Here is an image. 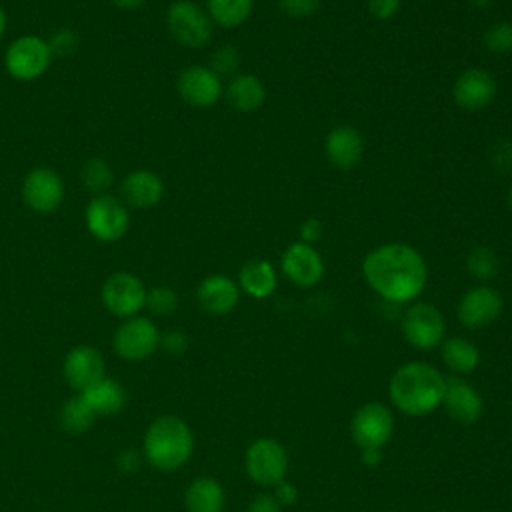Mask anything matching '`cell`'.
Returning <instances> with one entry per match:
<instances>
[{
    "instance_id": "1",
    "label": "cell",
    "mask_w": 512,
    "mask_h": 512,
    "mask_svg": "<svg viewBox=\"0 0 512 512\" xmlns=\"http://www.w3.org/2000/svg\"><path fill=\"white\" fill-rule=\"evenodd\" d=\"M366 284L390 304L416 300L426 288L428 266L410 244L388 242L370 250L362 262Z\"/></svg>"
},
{
    "instance_id": "2",
    "label": "cell",
    "mask_w": 512,
    "mask_h": 512,
    "mask_svg": "<svg viewBox=\"0 0 512 512\" xmlns=\"http://www.w3.org/2000/svg\"><path fill=\"white\" fill-rule=\"evenodd\" d=\"M446 378L428 362H406L390 378L388 396L408 416H424L442 404Z\"/></svg>"
},
{
    "instance_id": "3",
    "label": "cell",
    "mask_w": 512,
    "mask_h": 512,
    "mask_svg": "<svg viewBox=\"0 0 512 512\" xmlns=\"http://www.w3.org/2000/svg\"><path fill=\"white\" fill-rule=\"evenodd\" d=\"M194 450V436L190 426L172 414L158 416L144 434V456L156 470L182 468Z\"/></svg>"
},
{
    "instance_id": "4",
    "label": "cell",
    "mask_w": 512,
    "mask_h": 512,
    "mask_svg": "<svg viewBox=\"0 0 512 512\" xmlns=\"http://www.w3.org/2000/svg\"><path fill=\"white\" fill-rule=\"evenodd\" d=\"M52 52L46 38L36 34L18 36L4 54L6 72L20 82H32L44 76L52 64Z\"/></svg>"
},
{
    "instance_id": "5",
    "label": "cell",
    "mask_w": 512,
    "mask_h": 512,
    "mask_svg": "<svg viewBox=\"0 0 512 512\" xmlns=\"http://www.w3.org/2000/svg\"><path fill=\"white\" fill-rule=\"evenodd\" d=\"M172 38L186 48H202L210 42L214 22L208 12L192 0H176L166 12Z\"/></svg>"
},
{
    "instance_id": "6",
    "label": "cell",
    "mask_w": 512,
    "mask_h": 512,
    "mask_svg": "<svg viewBox=\"0 0 512 512\" xmlns=\"http://www.w3.org/2000/svg\"><path fill=\"white\" fill-rule=\"evenodd\" d=\"M84 220L88 232L100 242H116L130 228L128 206L112 194L94 196L86 206Z\"/></svg>"
},
{
    "instance_id": "7",
    "label": "cell",
    "mask_w": 512,
    "mask_h": 512,
    "mask_svg": "<svg viewBox=\"0 0 512 512\" xmlns=\"http://www.w3.org/2000/svg\"><path fill=\"white\" fill-rule=\"evenodd\" d=\"M394 432V416L388 406L368 402L360 406L350 422V434L360 450H382Z\"/></svg>"
},
{
    "instance_id": "8",
    "label": "cell",
    "mask_w": 512,
    "mask_h": 512,
    "mask_svg": "<svg viewBox=\"0 0 512 512\" xmlns=\"http://www.w3.org/2000/svg\"><path fill=\"white\" fill-rule=\"evenodd\" d=\"M248 476L260 486H276L286 478L288 454L274 438L254 440L244 456Z\"/></svg>"
},
{
    "instance_id": "9",
    "label": "cell",
    "mask_w": 512,
    "mask_h": 512,
    "mask_svg": "<svg viewBox=\"0 0 512 512\" xmlns=\"http://www.w3.org/2000/svg\"><path fill=\"white\" fill-rule=\"evenodd\" d=\"M114 352L130 362H140L152 356L160 346L158 326L144 316L126 318L114 332Z\"/></svg>"
},
{
    "instance_id": "10",
    "label": "cell",
    "mask_w": 512,
    "mask_h": 512,
    "mask_svg": "<svg viewBox=\"0 0 512 512\" xmlns=\"http://www.w3.org/2000/svg\"><path fill=\"white\" fill-rule=\"evenodd\" d=\"M146 286L132 272H114L102 284V304L118 318H132L146 304Z\"/></svg>"
},
{
    "instance_id": "11",
    "label": "cell",
    "mask_w": 512,
    "mask_h": 512,
    "mask_svg": "<svg viewBox=\"0 0 512 512\" xmlns=\"http://www.w3.org/2000/svg\"><path fill=\"white\" fill-rule=\"evenodd\" d=\"M402 334L418 350L436 348L446 334L442 312L430 302H416L402 314Z\"/></svg>"
},
{
    "instance_id": "12",
    "label": "cell",
    "mask_w": 512,
    "mask_h": 512,
    "mask_svg": "<svg viewBox=\"0 0 512 512\" xmlns=\"http://www.w3.org/2000/svg\"><path fill=\"white\" fill-rule=\"evenodd\" d=\"M502 306L504 300L496 288L488 284H478L462 294L456 306V314L462 326L478 330L490 326L500 316Z\"/></svg>"
},
{
    "instance_id": "13",
    "label": "cell",
    "mask_w": 512,
    "mask_h": 512,
    "mask_svg": "<svg viewBox=\"0 0 512 512\" xmlns=\"http://www.w3.org/2000/svg\"><path fill=\"white\" fill-rule=\"evenodd\" d=\"M22 200L38 214L54 212L64 200V182L60 174L46 166L32 168L22 182Z\"/></svg>"
},
{
    "instance_id": "14",
    "label": "cell",
    "mask_w": 512,
    "mask_h": 512,
    "mask_svg": "<svg viewBox=\"0 0 512 512\" xmlns=\"http://www.w3.org/2000/svg\"><path fill=\"white\" fill-rule=\"evenodd\" d=\"M176 90L180 98L196 108H210L224 94L222 78L210 66H188L180 72L176 80Z\"/></svg>"
},
{
    "instance_id": "15",
    "label": "cell",
    "mask_w": 512,
    "mask_h": 512,
    "mask_svg": "<svg viewBox=\"0 0 512 512\" xmlns=\"http://www.w3.org/2000/svg\"><path fill=\"white\" fill-rule=\"evenodd\" d=\"M282 274L300 288H310L320 282L324 274V260L320 252L306 242H292L280 258Z\"/></svg>"
},
{
    "instance_id": "16",
    "label": "cell",
    "mask_w": 512,
    "mask_h": 512,
    "mask_svg": "<svg viewBox=\"0 0 512 512\" xmlns=\"http://www.w3.org/2000/svg\"><path fill=\"white\" fill-rule=\"evenodd\" d=\"M104 370H106V366H104V358H102L100 350L94 346H88V344L74 346L66 354L64 366H62L64 380L78 394L86 392L90 386L100 382L106 376Z\"/></svg>"
},
{
    "instance_id": "17",
    "label": "cell",
    "mask_w": 512,
    "mask_h": 512,
    "mask_svg": "<svg viewBox=\"0 0 512 512\" xmlns=\"http://www.w3.org/2000/svg\"><path fill=\"white\" fill-rule=\"evenodd\" d=\"M496 88V80L488 70L468 68L456 78L452 86V98L462 110L476 112L494 100Z\"/></svg>"
},
{
    "instance_id": "18",
    "label": "cell",
    "mask_w": 512,
    "mask_h": 512,
    "mask_svg": "<svg viewBox=\"0 0 512 512\" xmlns=\"http://www.w3.org/2000/svg\"><path fill=\"white\" fill-rule=\"evenodd\" d=\"M442 404H444L446 412L462 424L476 422L484 412V400H482L480 392L470 382H466L462 378L446 380Z\"/></svg>"
},
{
    "instance_id": "19",
    "label": "cell",
    "mask_w": 512,
    "mask_h": 512,
    "mask_svg": "<svg viewBox=\"0 0 512 512\" xmlns=\"http://www.w3.org/2000/svg\"><path fill=\"white\" fill-rule=\"evenodd\" d=\"M196 298L202 310L214 316H222L236 308L240 298V288L226 274H210L198 284Z\"/></svg>"
},
{
    "instance_id": "20",
    "label": "cell",
    "mask_w": 512,
    "mask_h": 512,
    "mask_svg": "<svg viewBox=\"0 0 512 512\" xmlns=\"http://www.w3.org/2000/svg\"><path fill=\"white\" fill-rule=\"evenodd\" d=\"M324 154L336 168H354L364 154L362 134L354 126L332 128L324 140Z\"/></svg>"
},
{
    "instance_id": "21",
    "label": "cell",
    "mask_w": 512,
    "mask_h": 512,
    "mask_svg": "<svg viewBox=\"0 0 512 512\" xmlns=\"http://www.w3.org/2000/svg\"><path fill=\"white\" fill-rule=\"evenodd\" d=\"M164 194L162 178L146 168L132 170L120 184V196L126 206L150 208L160 202Z\"/></svg>"
},
{
    "instance_id": "22",
    "label": "cell",
    "mask_w": 512,
    "mask_h": 512,
    "mask_svg": "<svg viewBox=\"0 0 512 512\" xmlns=\"http://www.w3.org/2000/svg\"><path fill=\"white\" fill-rule=\"evenodd\" d=\"M278 286V272L270 260L252 258L242 264L238 272V288L248 296L262 300L274 294Z\"/></svg>"
},
{
    "instance_id": "23",
    "label": "cell",
    "mask_w": 512,
    "mask_h": 512,
    "mask_svg": "<svg viewBox=\"0 0 512 512\" xmlns=\"http://www.w3.org/2000/svg\"><path fill=\"white\" fill-rule=\"evenodd\" d=\"M224 502V488L212 476L194 478L184 492L188 512H222Z\"/></svg>"
},
{
    "instance_id": "24",
    "label": "cell",
    "mask_w": 512,
    "mask_h": 512,
    "mask_svg": "<svg viewBox=\"0 0 512 512\" xmlns=\"http://www.w3.org/2000/svg\"><path fill=\"white\" fill-rule=\"evenodd\" d=\"M224 96L232 108L240 112H254L266 100V88L254 74H236L224 88Z\"/></svg>"
},
{
    "instance_id": "25",
    "label": "cell",
    "mask_w": 512,
    "mask_h": 512,
    "mask_svg": "<svg viewBox=\"0 0 512 512\" xmlns=\"http://www.w3.org/2000/svg\"><path fill=\"white\" fill-rule=\"evenodd\" d=\"M88 406L94 410L96 416H112L118 414L124 404H126V394L124 388L120 386L118 380L112 378H102L94 386H90L86 392H80Z\"/></svg>"
},
{
    "instance_id": "26",
    "label": "cell",
    "mask_w": 512,
    "mask_h": 512,
    "mask_svg": "<svg viewBox=\"0 0 512 512\" xmlns=\"http://www.w3.org/2000/svg\"><path fill=\"white\" fill-rule=\"evenodd\" d=\"M442 360L452 372L466 374L478 366L480 350L472 340L462 336H452L442 342Z\"/></svg>"
},
{
    "instance_id": "27",
    "label": "cell",
    "mask_w": 512,
    "mask_h": 512,
    "mask_svg": "<svg viewBox=\"0 0 512 512\" xmlns=\"http://www.w3.org/2000/svg\"><path fill=\"white\" fill-rule=\"evenodd\" d=\"M254 0H206V12L214 24L236 28L248 20Z\"/></svg>"
},
{
    "instance_id": "28",
    "label": "cell",
    "mask_w": 512,
    "mask_h": 512,
    "mask_svg": "<svg viewBox=\"0 0 512 512\" xmlns=\"http://www.w3.org/2000/svg\"><path fill=\"white\" fill-rule=\"evenodd\" d=\"M96 418L98 416L88 406L82 394H76L70 400H66V404L60 410V426L68 434H84L94 424Z\"/></svg>"
},
{
    "instance_id": "29",
    "label": "cell",
    "mask_w": 512,
    "mask_h": 512,
    "mask_svg": "<svg viewBox=\"0 0 512 512\" xmlns=\"http://www.w3.org/2000/svg\"><path fill=\"white\" fill-rule=\"evenodd\" d=\"M466 270L476 280H492L500 270L498 254L490 246H474L466 254Z\"/></svg>"
},
{
    "instance_id": "30",
    "label": "cell",
    "mask_w": 512,
    "mask_h": 512,
    "mask_svg": "<svg viewBox=\"0 0 512 512\" xmlns=\"http://www.w3.org/2000/svg\"><path fill=\"white\" fill-rule=\"evenodd\" d=\"M82 182L84 186L94 192L96 196L98 194H106V190L110 188L112 180H114V172H112V166L102 160V158H90L84 166H82Z\"/></svg>"
},
{
    "instance_id": "31",
    "label": "cell",
    "mask_w": 512,
    "mask_h": 512,
    "mask_svg": "<svg viewBox=\"0 0 512 512\" xmlns=\"http://www.w3.org/2000/svg\"><path fill=\"white\" fill-rule=\"evenodd\" d=\"M144 308L156 316H168L178 308V292L170 286H154L146 292Z\"/></svg>"
},
{
    "instance_id": "32",
    "label": "cell",
    "mask_w": 512,
    "mask_h": 512,
    "mask_svg": "<svg viewBox=\"0 0 512 512\" xmlns=\"http://www.w3.org/2000/svg\"><path fill=\"white\" fill-rule=\"evenodd\" d=\"M484 48H488L494 54H506L512 52V22H496L492 24L484 36H482Z\"/></svg>"
},
{
    "instance_id": "33",
    "label": "cell",
    "mask_w": 512,
    "mask_h": 512,
    "mask_svg": "<svg viewBox=\"0 0 512 512\" xmlns=\"http://www.w3.org/2000/svg\"><path fill=\"white\" fill-rule=\"evenodd\" d=\"M238 66H240V52L230 44H224V46L216 48L210 56V68L220 78L234 74L238 70Z\"/></svg>"
},
{
    "instance_id": "34",
    "label": "cell",
    "mask_w": 512,
    "mask_h": 512,
    "mask_svg": "<svg viewBox=\"0 0 512 512\" xmlns=\"http://www.w3.org/2000/svg\"><path fill=\"white\" fill-rule=\"evenodd\" d=\"M46 42L52 56H70L78 48V36L70 28L54 30Z\"/></svg>"
},
{
    "instance_id": "35",
    "label": "cell",
    "mask_w": 512,
    "mask_h": 512,
    "mask_svg": "<svg viewBox=\"0 0 512 512\" xmlns=\"http://www.w3.org/2000/svg\"><path fill=\"white\" fill-rule=\"evenodd\" d=\"M278 6L284 14L294 18H306L318 12L320 0H278Z\"/></svg>"
},
{
    "instance_id": "36",
    "label": "cell",
    "mask_w": 512,
    "mask_h": 512,
    "mask_svg": "<svg viewBox=\"0 0 512 512\" xmlns=\"http://www.w3.org/2000/svg\"><path fill=\"white\" fill-rule=\"evenodd\" d=\"M160 348L172 356L184 354L188 348V338L184 332L180 330H168L164 334H160Z\"/></svg>"
},
{
    "instance_id": "37",
    "label": "cell",
    "mask_w": 512,
    "mask_h": 512,
    "mask_svg": "<svg viewBox=\"0 0 512 512\" xmlns=\"http://www.w3.org/2000/svg\"><path fill=\"white\" fill-rule=\"evenodd\" d=\"M400 10V0H368V12L376 20H388Z\"/></svg>"
},
{
    "instance_id": "38",
    "label": "cell",
    "mask_w": 512,
    "mask_h": 512,
    "mask_svg": "<svg viewBox=\"0 0 512 512\" xmlns=\"http://www.w3.org/2000/svg\"><path fill=\"white\" fill-rule=\"evenodd\" d=\"M324 232V226L318 218H306L302 224H300V242H306V244H314L316 240H320Z\"/></svg>"
},
{
    "instance_id": "39",
    "label": "cell",
    "mask_w": 512,
    "mask_h": 512,
    "mask_svg": "<svg viewBox=\"0 0 512 512\" xmlns=\"http://www.w3.org/2000/svg\"><path fill=\"white\" fill-rule=\"evenodd\" d=\"M248 512H282V504L270 494H258L250 502Z\"/></svg>"
},
{
    "instance_id": "40",
    "label": "cell",
    "mask_w": 512,
    "mask_h": 512,
    "mask_svg": "<svg viewBox=\"0 0 512 512\" xmlns=\"http://www.w3.org/2000/svg\"><path fill=\"white\" fill-rule=\"evenodd\" d=\"M274 488H276L274 498H276L282 506H284V504H292V502L296 500V496H298L296 486H294V484H290V482H286V480H282V482H280V484H276Z\"/></svg>"
},
{
    "instance_id": "41",
    "label": "cell",
    "mask_w": 512,
    "mask_h": 512,
    "mask_svg": "<svg viewBox=\"0 0 512 512\" xmlns=\"http://www.w3.org/2000/svg\"><path fill=\"white\" fill-rule=\"evenodd\" d=\"M118 464H120V468H124V470H136L138 464H140V460H138V454H136V452H122Z\"/></svg>"
},
{
    "instance_id": "42",
    "label": "cell",
    "mask_w": 512,
    "mask_h": 512,
    "mask_svg": "<svg viewBox=\"0 0 512 512\" xmlns=\"http://www.w3.org/2000/svg\"><path fill=\"white\" fill-rule=\"evenodd\" d=\"M360 456H362V462L366 466H378L380 460H382L380 450H360Z\"/></svg>"
},
{
    "instance_id": "43",
    "label": "cell",
    "mask_w": 512,
    "mask_h": 512,
    "mask_svg": "<svg viewBox=\"0 0 512 512\" xmlns=\"http://www.w3.org/2000/svg\"><path fill=\"white\" fill-rule=\"evenodd\" d=\"M116 8H120V10H136V8H140L146 0H110Z\"/></svg>"
},
{
    "instance_id": "44",
    "label": "cell",
    "mask_w": 512,
    "mask_h": 512,
    "mask_svg": "<svg viewBox=\"0 0 512 512\" xmlns=\"http://www.w3.org/2000/svg\"><path fill=\"white\" fill-rule=\"evenodd\" d=\"M6 24H8V18H6V12H4V8L0 6V40H2V36H4V32H6Z\"/></svg>"
},
{
    "instance_id": "45",
    "label": "cell",
    "mask_w": 512,
    "mask_h": 512,
    "mask_svg": "<svg viewBox=\"0 0 512 512\" xmlns=\"http://www.w3.org/2000/svg\"><path fill=\"white\" fill-rule=\"evenodd\" d=\"M472 6H476V8H484L486 4H490L492 0H468Z\"/></svg>"
},
{
    "instance_id": "46",
    "label": "cell",
    "mask_w": 512,
    "mask_h": 512,
    "mask_svg": "<svg viewBox=\"0 0 512 512\" xmlns=\"http://www.w3.org/2000/svg\"><path fill=\"white\" fill-rule=\"evenodd\" d=\"M508 204H510V210H512V184H510V190H508Z\"/></svg>"
}]
</instances>
